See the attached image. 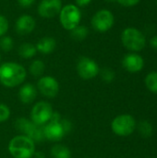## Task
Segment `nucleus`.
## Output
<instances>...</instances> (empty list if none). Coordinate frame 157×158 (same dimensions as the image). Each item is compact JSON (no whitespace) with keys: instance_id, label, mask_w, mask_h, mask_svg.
Here are the masks:
<instances>
[{"instance_id":"1","label":"nucleus","mask_w":157,"mask_h":158,"mask_svg":"<svg viewBox=\"0 0 157 158\" xmlns=\"http://www.w3.org/2000/svg\"><path fill=\"white\" fill-rule=\"evenodd\" d=\"M27 71L23 66L16 62H6L0 66V82L7 88L19 86L24 82Z\"/></svg>"},{"instance_id":"2","label":"nucleus","mask_w":157,"mask_h":158,"mask_svg":"<svg viewBox=\"0 0 157 158\" xmlns=\"http://www.w3.org/2000/svg\"><path fill=\"white\" fill-rule=\"evenodd\" d=\"M7 149L13 158H31L35 153V143L31 138L20 134L10 140Z\"/></svg>"},{"instance_id":"3","label":"nucleus","mask_w":157,"mask_h":158,"mask_svg":"<svg viewBox=\"0 0 157 158\" xmlns=\"http://www.w3.org/2000/svg\"><path fill=\"white\" fill-rule=\"evenodd\" d=\"M121 42L125 48L133 53L142 51L146 45V38L144 34L134 27H128L122 31Z\"/></svg>"},{"instance_id":"4","label":"nucleus","mask_w":157,"mask_h":158,"mask_svg":"<svg viewBox=\"0 0 157 158\" xmlns=\"http://www.w3.org/2000/svg\"><path fill=\"white\" fill-rule=\"evenodd\" d=\"M137 127L135 118L130 114H121L117 116L111 122L112 131L120 137L130 136L134 132Z\"/></svg>"},{"instance_id":"5","label":"nucleus","mask_w":157,"mask_h":158,"mask_svg":"<svg viewBox=\"0 0 157 158\" xmlns=\"http://www.w3.org/2000/svg\"><path fill=\"white\" fill-rule=\"evenodd\" d=\"M81 12L79 6L74 4H68L62 6L59 12V20L62 27L67 31H71L80 25Z\"/></svg>"},{"instance_id":"6","label":"nucleus","mask_w":157,"mask_h":158,"mask_svg":"<svg viewBox=\"0 0 157 158\" xmlns=\"http://www.w3.org/2000/svg\"><path fill=\"white\" fill-rule=\"evenodd\" d=\"M61 117L57 112H54L51 119L43 126L44 139L50 142H59L68 134L61 123Z\"/></svg>"},{"instance_id":"7","label":"nucleus","mask_w":157,"mask_h":158,"mask_svg":"<svg viewBox=\"0 0 157 158\" xmlns=\"http://www.w3.org/2000/svg\"><path fill=\"white\" fill-rule=\"evenodd\" d=\"M15 128L29 138H31L34 143L43 142L44 140L43 126L36 125L31 119L25 118H19L15 122Z\"/></svg>"},{"instance_id":"8","label":"nucleus","mask_w":157,"mask_h":158,"mask_svg":"<svg viewBox=\"0 0 157 158\" xmlns=\"http://www.w3.org/2000/svg\"><path fill=\"white\" fill-rule=\"evenodd\" d=\"M53 106L46 101H40L36 103L31 110V120L39 126L45 125L54 114Z\"/></svg>"},{"instance_id":"9","label":"nucleus","mask_w":157,"mask_h":158,"mask_svg":"<svg viewBox=\"0 0 157 158\" xmlns=\"http://www.w3.org/2000/svg\"><path fill=\"white\" fill-rule=\"evenodd\" d=\"M76 69L78 75L85 81L94 79L100 71L98 64L88 56H81L77 62Z\"/></svg>"},{"instance_id":"10","label":"nucleus","mask_w":157,"mask_h":158,"mask_svg":"<svg viewBox=\"0 0 157 158\" xmlns=\"http://www.w3.org/2000/svg\"><path fill=\"white\" fill-rule=\"evenodd\" d=\"M115 23V17L113 13L108 9L98 10L92 18L93 28L99 32H106Z\"/></svg>"},{"instance_id":"11","label":"nucleus","mask_w":157,"mask_h":158,"mask_svg":"<svg viewBox=\"0 0 157 158\" xmlns=\"http://www.w3.org/2000/svg\"><path fill=\"white\" fill-rule=\"evenodd\" d=\"M37 91L46 97V98H54L59 93V83L56 79L52 76H42L37 82Z\"/></svg>"},{"instance_id":"12","label":"nucleus","mask_w":157,"mask_h":158,"mask_svg":"<svg viewBox=\"0 0 157 158\" xmlns=\"http://www.w3.org/2000/svg\"><path fill=\"white\" fill-rule=\"evenodd\" d=\"M62 6L61 0H42L37 7V12L42 18L51 19L59 14Z\"/></svg>"},{"instance_id":"13","label":"nucleus","mask_w":157,"mask_h":158,"mask_svg":"<svg viewBox=\"0 0 157 158\" xmlns=\"http://www.w3.org/2000/svg\"><path fill=\"white\" fill-rule=\"evenodd\" d=\"M122 67L130 73L140 72L144 67V60L138 53H129L122 59Z\"/></svg>"},{"instance_id":"14","label":"nucleus","mask_w":157,"mask_h":158,"mask_svg":"<svg viewBox=\"0 0 157 158\" xmlns=\"http://www.w3.org/2000/svg\"><path fill=\"white\" fill-rule=\"evenodd\" d=\"M35 19L30 15H22L18 18L15 23V30L20 35H26L33 31L35 29Z\"/></svg>"},{"instance_id":"15","label":"nucleus","mask_w":157,"mask_h":158,"mask_svg":"<svg viewBox=\"0 0 157 158\" xmlns=\"http://www.w3.org/2000/svg\"><path fill=\"white\" fill-rule=\"evenodd\" d=\"M37 88L31 83H25L19 90V99L24 105L31 104L37 97Z\"/></svg>"},{"instance_id":"16","label":"nucleus","mask_w":157,"mask_h":158,"mask_svg":"<svg viewBox=\"0 0 157 158\" xmlns=\"http://www.w3.org/2000/svg\"><path fill=\"white\" fill-rule=\"evenodd\" d=\"M35 46H36L37 52L43 55H49L55 51L56 47V41L53 37L45 36L40 39Z\"/></svg>"},{"instance_id":"17","label":"nucleus","mask_w":157,"mask_h":158,"mask_svg":"<svg viewBox=\"0 0 157 158\" xmlns=\"http://www.w3.org/2000/svg\"><path fill=\"white\" fill-rule=\"evenodd\" d=\"M50 155L53 158H71V151L68 147L56 143L51 147Z\"/></svg>"},{"instance_id":"18","label":"nucleus","mask_w":157,"mask_h":158,"mask_svg":"<svg viewBox=\"0 0 157 158\" xmlns=\"http://www.w3.org/2000/svg\"><path fill=\"white\" fill-rule=\"evenodd\" d=\"M18 53L20 57H22L24 59H29V58L33 57L36 55L37 49H36V46L33 45L32 44L24 43L19 45V47L18 49Z\"/></svg>"},{"instance_id":"19","label":"nucleus","mask_w":157,"mask_h":158,"mask_svg":"<svg viewBox=\"0 0 157 158\" xmlns=\"http://www.w3.org/2000/svg\"><path fill=\"white\" fill-rule=\"evenodd\" d=\"M44 70H45V65H44V63H43L42 60H40V59L33 60V61L31 63L30 67H29V71H30V73H31L33 77H35V78H38V77L41 78V77L43 76Z\"/></svg>"},{"instance_id":"20","label":"nucleus","mask_w":157,"mask_h":158,"mask_svg":"<svg viewBox=\"0 0 157 158\" xmlns=\"http://www.w3.org/2000/svg\"><path fill=\"white\" fill-rule=\"evenodd\" d=\"M89 34V29L85 25H78L70 31V36L73 40L82 41L87 38Z\"/></svg>"},{"instance_id":"21","label":"nucleus","mask_w":157,"mask_h":158,"mask_svg":"<svg viewBox=\"0 0 157 158\" xmlns=\"http://www.w3.org/2000/svg\"><path fill=\"white\" fill-rule=\"evenodd\" d=\"M138 131L143 138H149L153 135L154 127L148 120H142L138 124Z\"/></svg>"},{"instance_id":"22","label":"nucleus","mask_w":157,"mask_h":158,"mask_svg":"<svg viewBox=\"0 0 157 158\" xmlns=\"http://www.w3.org/2000/svg\"><path fill=\"white\" fill-rule=\"evenodd\" d=\"M144 82L150 92L157 94V71L150 72L145 77Z\"/></svg>"},{"instance_id":"23","label":"nucleus","mask_w":157,"mask_h":158,"mask_svg":"<svg viewBox=\"0 0 157 158\" xmlns=\"http://www.w3.org/2000/svg\"><path fill=\"white\" fill-rule=\"evenodd\" d=\"M99 74L101 76V79L103 81L106 82V83H110L115 80L116 74L115 71L112 69L109 68H104L99 71Z\"/></svg>"},{"instance_id":"24","label":"nucleus","mask_w":157,"mask_h":158,"mask_svg":"<svg viewBox=\"0 0 157 158\" xmlns=\"http://www.w3.org/2000/svg\"><path fill=\"white\" fill-rule=\"evenodd\" d=\"M14 47L13 39L10 36L4 35L0 37V48L4 52H10Z\"/></svg>"},{"instance_id":"25","label":"nucleus","mask_w":157,"mask_h":158,"mask_svg":"<svg viewBox=\"0 0 157 158\" xmlns=\"http://www.w3.org/2000/svg\"><path fill=\"white\" fill-rule=\"evenodd\" d=\"M10 114L11 112L9 107L5 104L0 103V123L6 122L10 118Z\"/></svg>"},{"instance_id":"26","label":"nucleus","mask_w":157,"mask_h":158,"mask_svg":"<svg viewBox=\"0 0 157 158\" xmlns=\"http://www.w3.org/2000/svg\"><path fill=\"white\" fill-rule=\"evenodd\" d=\"M8 31V20L3 15H0V37L6 35Z\"/></svg>"},{"instance_id":"27","label":"nucleus","mask_w":157,"mask_h":158,"mask_svg":"<svg viewBox=\"0 0 157 158\" xmlns=\"http://www.w3.org/2000/svg\"><path fill=\"white\" fill-rule=\"evenodd\" d=\"M141 0H117V2H118L121 6H126V7H130V6H134L137 4H139Z\"/></svg>"},{"instance_id":"28","label":"nucleus","mask_w":157,"mask_h":158,"mask_svg":"<svg viewBox=\"0 0 157 158\" xmlns=\"http://www.w3.org/2000/svg\"><path fill=\"white\" fill-rule=\"evenodd\" d=\"M34 2H35V0H18L19 5L21 7H24V8L30 7Z\"/></svg>"},{"instance_id":"29","label":"nucleus","mask_w":157,"mask_h":158,"mask_svg":"<svg viewBox=\"0 0 157 158\" xmlns=\"http://www.w3.org/2000/svg\"><path fill=\"white\" fill-rule=\"evenodd\" d=\"M75 2H76V6H77L83 7V6H88L92 2V0H75Z\"/></svg>"},{"instance_id":"30","label":"nucleus","mask_w":157,"mask_h":158,"mask_svg":"<svg viewBox=\"0 0 157 158\" xmlns=\"http://www.w3.org/2000/svg\"><path fill=\"white\" fill-rule=\"evenodd\" d=\"M150 45H151L155 51H157V34L156 35H155V36H153V37L150 39Z\"/></svg>"},{"instance_id":"31","label":"nucleus","mask_w":157,"mask_h":158,"mask_svg":"<svg viewBox=\"0 0 157 158\" xmlns=\"http://www.w3.org/2000/svg\"><path fill=\"white\" fill-rule=\"evenodd\" d=\"M105 1H107V2H115L117 0H105Z\"/></svg>"},{"instance_id":"32","label":"nucleus","mask_w":157,"mask_h":158,"mask_svg":"<svg viewBox=\"0 0 157 158\" xmlns=\"http://www.w3.org/2000/svg\"><path fill=\"white\" fill-rule=\"evenodd\" d=\"M0 61H1V56H0Z\"/></svg>"}]
</instances>
